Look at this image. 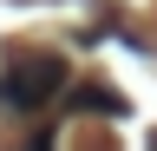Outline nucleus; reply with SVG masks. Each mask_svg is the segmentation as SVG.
<instances>
[{"instance_id": "f257e3e1", "label": "nucleus", "mask_w": 157, "mask_h": 151, "mask_svg": "<svg viewBox=\"0 0 157 151\" xmlns=\"http://www.w3.org/2000/svg\"><path fill=\"white\" fill-rule=\"evenodd\" d=\"M59 85H66V59L59 53H13L7 72H0V105L7 112H39L59 99Z\"/></svg>"}, {"instance_id": "f03ea898", "label": "nucleus", "mask_w": 157, "mask_h": 151, "mask_svg": "<svg viewBox=\"0 0 157 151\" xmlns=\"http://www.w3.org/2000/svg\"><path fill=\"white\" fill-rule=\"evenodd\" d=\"M26 151H52V138H33V145H26Z\"/></svg>"}]
</instances>
